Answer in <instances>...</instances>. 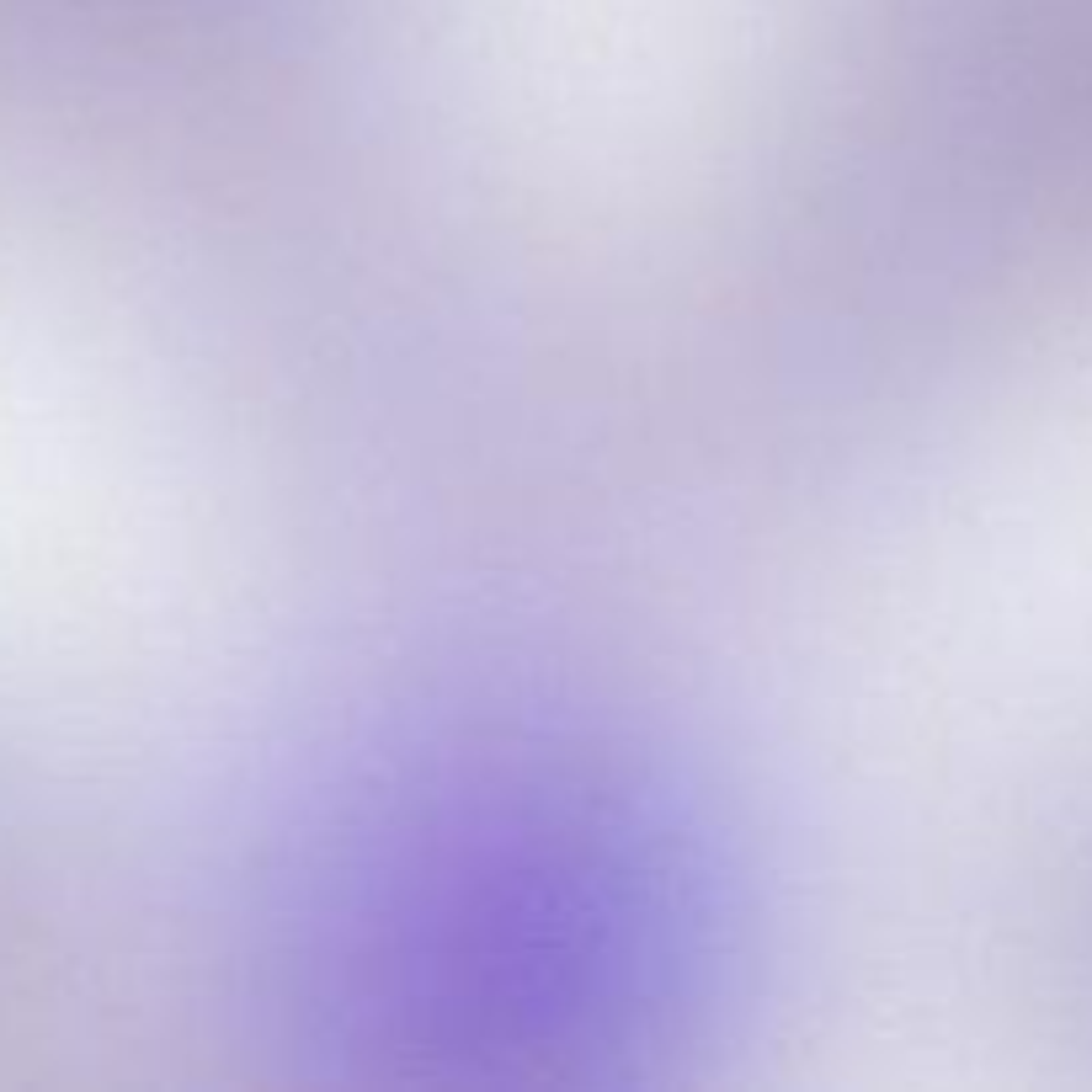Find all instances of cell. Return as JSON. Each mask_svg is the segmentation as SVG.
Masks as SVG:
<instances>
[{"label":"cell","mask_w":1092,"mask_h":1092,"mask_svg":"<svg viewBox=\"0 0 1092 1092\" xmlns=\"http://www.w3.org/2000/svg\"><path fill=\"white\" fill-rule=\"evenodd\" d=\"M379 794L299 906L320 1045L560 1077L667 1039L703 874L640 778L587 747L480 741Z\"/></svg>","instance_id":"1"}]
</instances>
